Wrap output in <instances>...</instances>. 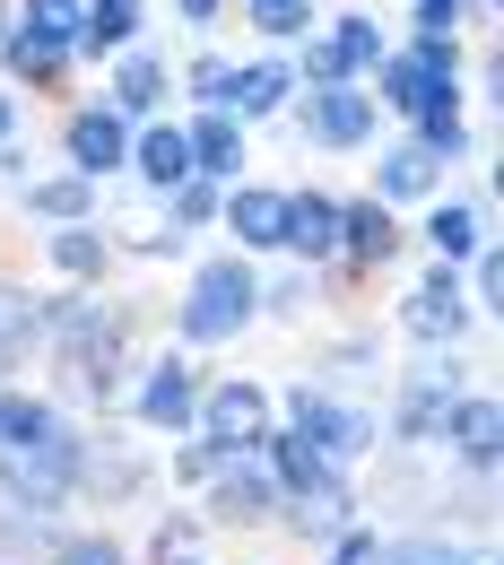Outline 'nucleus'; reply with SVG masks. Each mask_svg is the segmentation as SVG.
<instances>
[{"label": "nucleus", "mask_w": 504, "mask_h": 565, "mask_svg": "<svg viewBox=\"0 0 504 565\" xmlns=\"http://www.w3.org/2000/svg\"><path fill=\"white\" fill-rule=\"evenodd\" d=\"M296 78H313L304 96H322V87H348V71H340V53H331V35H304V71Z\"/></svg>", "instance_id": "36"}, {"label": "nucleus", "mask_w": 504, "mask_h": 565, "mask_svg": "<svg viewBox=\"0 0 504 565\" xmlns=\"http://www.w3.org/2000/svg\"><path fill=\"white\" fill-rule=\"evenodd\" d=\"M26 210L53 217V226H87V210H96V183H78V174H62V183H26Z\"/></svg>", "instance_id": "29"}, {"label": "nucleus", "mask_w": 504, "mask_h": 565, "mask_svg": "<svg viewBox=\"0 0 504 565\" xmlns=\"http://www.w3.org/2000/svg\"><path fill=\"white\" fill-rule=\"evenodd\" d=\"M383 87H365V96H383L392 114H435V105H461V44L452 35H418L409 53H383Z\"/></svg>", "instance_id": "3"}, {"label": "nucleus", "mask_w": 504, "mask_h": 565, "mask_svg": "<svg viewBox=\"0 0 504 565\" xmlns=\"http://www.w3.org/2000/svg\"><path fill=\"white\" fill-rule=\"evenodd\" d=\"M288 253H304V262L340 253V201L331 192H288Z\"/></svg>", "instance_id": "20"}, {"label": "nucleus", "mask_w": 504, "mask_h": 565, "mask_svg": "<svg viewBox=\"0 0 504 565\" xmlns=\"http://www.w3.org/2000/svg\"><path fill=\"white\" fill-rule=\"evenodd\" d=\"M443 435H452V452H461L479 479L496 470V401H487V392H461L452 418H443Z\"/></svg>", "instance_id": "21"}, {"label": "nucleus", "mask_w": 504, "mask_h": 565, "mask_svg": "<svg viewBox=\"0 0 504 565\" xmlns=\"http://www.w3.org/2000/svg\"><path fill=\"white\" fill-rule=\"evenodd\" d=\"M192 96H201L210 114H226V96H235V62H217V53H201V62H192Z\"/></svg>", "instance_id": "35"}, {"label": "nucleus", "mask_w": 504, "mask_h": 565, "mask_svg": "<svg viewBox=\"0 0 504 565\" xmlns=\"http://www.w3.org/2000/svg\"><path fill=\"white\" fill-rule=\"evenodd\" d=\"M288 96H296L288 62H235V96H226V114H235V122H261V114H279Z\"/></svg>", "instance_id": "22"}, {"label": "nucleus", "mask_w": 504, "mask_h": 565, "mask_svg": "<svg viewBox=\"0 0 504 565\" xmlns=\"http://www.w3.org/2000/svg\"><path fill=\"white\" fill-rule=\"evenodd\" d=\"M461 18H479V0H418V35H452Z\"/></svg>", "instance_id": "38"}, {"label": "nucleus", "mask_w": 504, "mask_h": 565, "mask_svg": "<svg viewBox=\"0 0 504 565\" xmlns=\"http://www.w3.org/2000/svg\"><path fill=\"white\" fill-rule=\"evenodd\" d=\"M244 18H253V35H270V44H304L313 0H244Z\"/></svg>", "instance_id": "32"}, {"label": "nucleus", "mask_w": 504, "mask_h": 565, "mask_svg": "<svg viewBox=\"0 0 504 565\" xmlns=\"http://www.w3.org/2000/svg\"><path fill=\"white\" fill-rule=\"evenodd\" d=\"M62 148H71V174H78V183H105V174L131 166V122L105 114V105H78L71 131H62Z\"/></svg>", "instance_id": "8"}, {"label": "nucleus", "mask_w": 504, "mask_h": 565, "mask_svg": "<svg viewBox=\"0 0 504 565\" xmlns=\"http://www.w3.org/2000/svg\"><path fill=\"white\" fill-rule=\"evenodd\" d=\"M174 9H183V26H217L226 18V0H174Z\"/></svg>", "instance_id": "40"}, {"label": "nucleus", "mask_w": 504, "mask_h": 565, "mask_svg": "<svg viewBox=\"0 0 504 565\" xmlns=\"http://www.w3.org/2000/svg\"><path fill=\"white\" fill-rule=\"evenodd\" d=\"M131 409H140L148 435H192V418H201V374H192V356H157L140 374V392H131Z\"/></svg>", "instance_id": "6"}, {"label": "nucleus", "mask_w": 504, "mask_h": 565, "mask_svg": "<svg viewBox=\"0 0 504 565\" xmlns=\"http://www.w3.org/2000/svg\"><path fill=\"white\" fill-rule=\"evenodd\" d=\"M443 192V157H427L418 140H392L374 157V201L383 210H400V201H435Z\"/></svg>", "instance_id": "12"}, {"label": "nucleus", "mask_w": 504, "mask_h": 565, "mask_svg": "<svg viewBox=\"0 0 504 565\" xmlns=\"http://www.w3.org/2000/svg\"><path fill=\"white\" fill-rule=\"evenodd\" d=\"M62 409L53 401H35V392H0V452H18V444H44V435H62Z\"/></svg>", "instance_id": "25"}, {"label": "nucleus", "mask_w": 504, "mask_h": 565, "mask_svg": "<svg viewBox=\"0 0 504 565\" xmlns=\"http://www.w3.org/2000/svg\"><path fill=\"white\" fill-rule=\"evenodd\" d=\"M261 322V279L244 270V253H210L201 270H192V296L174 305V331L192 340V349H217V340H235V331H253Z\"/></svg>", "instance_id": "1"}, {"label": "nucleus", "mask_w": 504, "mask_h": 565, "mask_svg": "<svg viewBox=\"0 0 504 565\" xmlns=\"http://www.w3.org/2000/svg\"><path fill=\"white\" fill-rule=\"evenodd\" d=\"M261 452H270V488H288V495H331V488H348V479H340L313 444H296V435H270Z\"/></svg>", "instance_id": "19"}, {"label": "nucleus", "mask_w": 504, "mask_h": 565, "mask_svg": "<svg viewBox=\"0 0 504 565\" xmlns=\"http://www.w3.org/2000/svg\"><path fill=\"white\" fill-rule=\"evenodd\" d=\"M148 565H210V522L201 513H165L148 531Z\"/></svg>", "instance_id": "26"}, {"label": "nucleus", "mask_w": 504, "mask_h": 565, "mask_svg": "<svg viewBox=\"0 0 504 565\" xmlns=\"http://www.w3.org/2000/svg\"><path fill=\"white\" fill-rule=\"evenodd\" d=\"M53 565H131V557H122V540H105V531H71V540L53 548Z\"/></svg>", "instance_id": "34"}, {"label": "nucleus", "mask_w": 504, "mask_h": 565, "mask_svg": "<svg viewBox=\"0 0 504 565\" xmlns=\"http://www.w3.org/2000/svg\"><path fill=\"white\" fill-rule=\"evenodd\" d=\"M452 401H461V374H452V356L418 365V374L400 383V409H392V435H400V444H435V435H443V418H452Z\"/></svg>", "instance_id": "9"}, {"label": "nucleus", "mask_w": 504, "mask_h": 565, "mask_svg": "<svg viewBox=\"0 0 504 565\" xmlns=\"http://www.w3.org/2000/svg\"><path fill=\"white\" fill-rule=\"evenodd\" d=\"M18 140V105H9V96H0V148Z\"/></svg>", "instance_id": "42"}, {"label": "nucleus", "mask_w": 504, "mask_h": 565, "mask_svg": "<svg viewBox=\"0 0 504 565\" xmlns=\"http://www.w3.org/2000/svg\"><path fill=\"white\" fill-rule=\"evenodd\" d=\"M418 235L435 244V270H452V262L487 253V201H435Z\"/></svg>", "instance_id": "15"}, {"label": "nucleus", "mask_w": 504, "mask_h": 565, "mask_svg": "<svg viewBox=\"0 0 504 565\" xmlns=\"http://www.w3.org/2000/svg\"><path fill=\"white\" fill-rule=\"evenodd\" d=\"M374 565H487V557H470L435 531H409V540H374Z\"/></svg>", "instance_id": "31"}, {"label": "nucleus", "mask_w": 504, "mask_h": 565, "mask_svg": "<svg viewBox=\"0 0 504 565\" xmlns=\"http://www.w3.org/2000/svg\"><path fill=\"white\" fill-rule=\"evenodd\" d=\"M0 44H9V0H0Z\"/></svg>", "instance_id": "43"}, {"label": "nucleus", "mask_w": 504, "mask_h": 565, "mask_svg": "<svg viewBox=\"0 0 504 565\" xmlns=\"http://www.w3.org/2000/svg\"><path fill=\"white\" fill-rule=\"evenodd\" d=\"M87 479V435H44V444H18V452H0V495L18 504V513H62Z\"/></svg>", "instance_id": "2"}, {"label": "nucleus", "mask_w": 504, "mask_h": 565, "mask_svg": "<svg viewBox=\"0 0 504 565\" xmlns=\"http://www.w3.org/2000/svg\"><path fill=\"white\" fill-rule=\"evenodd\" d=\"M217 201H226V192H217V183H201V174H192L183 192H165V210L183 217V226H210V217H217Z\"/></svg>", "instance_id": "37"}, {"label": "nucleus", "mask_w": 504, "mask_h": 565, "mask_svg": "<svg viewBox=\"0 0 504 565\" xmlns=\"http://www.w3.org/2000/svg\"><path fill=\"white\" fill-rule=\"evenodd\" d=\"M0 62H9V71L26 78V87H53V78L71 71V44H62V35H35V26H9Z\"/></svg>", "instance_id": "24"}, {"label": "nucleus", "mask_w": 504, "mask_h": 565, "mask_svg": "<svg viewBox=\"0 0 504 565\" xmlns=\"http://www.w3.org/2000/svg\"><path fill=\"white\" fill-rule=\"evenodd\" d=\"M496 287H504V262H496V253H470V313H487Z\"/></svg>", "instance_id": "39"}, {"label": "nucleus", "mask_w": 504, "mask_h": 565, "mask_svg": "<svg viewBox=\"0 0 504 565\" xmlns=\"http://www.w3.org/2000/svg\"><path fill=\"white\" fill-rule=\"evenodd\" d=\"M288 418H296L288 435H296V444H313V452H322L331 470H348V461H357L365 444H374V418H365V409L331 401V392H304V383L288 392Z\"/></svg>", "instance_id": "5"}, {"label": "nucleus", "mask_w": 504, "mask_h": 565, "mask_svg": "<svg viewBox=\"0 0 504 565\" xmlns=\"http://www.w3.org/2000/svg\"><path fill=\"white\" fill-rule=\"evenodd\" d=\"M400 331L418 340V349H452L461 331H470V296L452 270H427V279L409 287V305H400Z\"/></svg>", "instance_id": "7"}, {"label": "nucleus", "mask_w": 504, "mask_h": 565, "mask_svg": "<svg viewBox=\"0 0 504 565\" xmlns=\"http://www.w3.org/2000/svg\"><path fill=\"white\" fill-rule=\"evenodd\" d=\"M192 426H201V452H210V461H253V452L279 435V426H270V392H261V383H210Z\"/></svg>", "instance_id": "4"}, {"label": "nucleus", "mask_w": 504, "mask_h": 565, "mask_svg": "<svg viewBox=\"0 0 504 565\" xmlns=\"http://www.w3.org/2000/svg\"><path fill=\"white\" fill-rule=\"evenodd\" d=\"M87 18H140V0H78Z\"/></svg>", "instance_id": "41"}, {"label": "nucleus", "mask_w": 504, "mask_h": 565, "mask_svg": "<svg viewBox=\"0 0 504 565\" xmlns=\"http://www.w3.org/2000/svg\"><path fill=\"white\" fill-rule=\"evenodd\" d=\"M183 148H192V174L226 192V183H235V166H244V122H235V114H201V122L183 131Z\"/></svg>", "instance_id": "18"}, {"label": "nucleus", "mask_w": 504, "mask_h": 565, "mask_svg": "<svg viewBox=\"0 0 504 565\" xmlns=\"http://www.w3.org/2000/svg\"><path fill=\"white\" fill-rule=\"evenodd\" d=\"M331 53H340V71L357 78V71H383V53H392V44H383V26H374V18L348 9V18L331 26Z\"/></svg>", "instance_id": "30"}, {"label": "nucleus", "mask_w": 504, "mask_h": 565, "mask_svg": "<svg viewBox=\"0 0 504 565\" xmlns=\"http://www.w3.org/2000/svg\"><path fill=\"white\" fill-rule=\"evenodd\" d=\"M210 504H217V522H270L279 488H270V470H253V461H217L210 470Z\"/></svg>", "instance_id": "17"}, {"label": "nucleus", "mask_w": 504, "mask_h": 565, "mask_svg": "<svg viewBox=\"0 0 504 565\" xmlns=\"http://www.w3.org/2000/svg\"><path fill=\"white\" fill-rule=\"evenodd\" d=\"M131 44H140V18H87V9H78L71 53H87V62H122Z\"/></svg>", "instance_id": "28"}, {"label": "nucleus", "mask_w": 504, "mask_h": 565, "mask_svg": "<svg viewBox=\"0 0 504 565\" xmlns=\"http://www.w3.org/2000/svg\"><path fill=\"white\" fill-rule=\"evenodd\" d=\"M165 87H174V71H165V53H148V44H131V53L114 62V96H105V114H122V122H148V114L165 105Z\"/></svg>", "instance_id": "14"}, {"label": "nucleus", "mask_w": 504, "mask_h": 565, "mask_svg": "<svg viewBox=\"0 0 504 565\" xmlns=\"http://www.w3.org/2000/svg\"><path fill=\"white\" fill-rule=\"evenodd\" d=\"M479 18H496V0H479Z\"/></svg>", "instance_id": "44"}, {"label": "nucleus", "mask_w": 504, "mask_h": 565, "mask_svg": "<svg viewBox=\"0 0 504 565\" xmlns=\"http://www.w3.org/2000/svg\"><path fill=\"white\" fill-rule=\"evenodd\" d=\"M400 244H409L400 210H383V201H340V253H348V262L383 270V262H392Z\"/></svg>", "instance_id": "13"}, {"label": "nucleus", "mask_w": 504, "mask_h": 565, "mask_svg": "<svg viewBox=\"0 0 504 565\" xmlns=\"http://www.w3.org/2000/svg\"><path fill=\"white\" fill-rule=\"evenodd\" d=\"M44 253H53V270H62V279H96V270L114 262V244H105L96 226H53V244H44Z\"/></svg>", "instance_id": "27"}, {"label": "nucleus", "mask_w": 504, "mask_h": 565, "mask_svg": "<svg viewBox=\"0 0 504 565\" xmlns=\"http://www.w3.org/2000/svg\"><path fill=\"white\" fill-rule=\"evenodd\" d=\"M44 340V305L26 296V287H9L0 279V392H9V374L26 365V349Z\"/></svg>", "instance_id": "23"}, {"label": "nucleus", "mask_w": 504, "mask_h": 565, "mask_svg": "<svg viewBox=\"0 0 504 565\" xmlns=\"http://www.w3.org/2000/svg\"><path fill=\"white\" fill-rule=\"evenodd\" d=\"M131 174H140L148 192H183V183H192V148H183V131H174V122L131 131Z\"/></svg>", "instance_id": "16"}, {"label": "nucleus", "mask_w": 504, "mask_h": 565, "mask_svg": "<svg viewBox=\"0 0 504 565\" xmlns=\"http://www.w3.org/2000/svg\"><path fill=\"white\" fill-rule=\"evenodd\" d=\"M304 140L313 148H365L374 140V96H365V87H322V96H304Z\"/></svg>", "instance_id": "11"}, {"label": "nucleus", "mask_w": 504, "mask_h": 565, "mask_svg": "<svg viewBox=\"0 0 504 565\" xmlns=\"http://www.w3.org/2000/svg\"><path fill=\"white\" fill-rule=\"evenodd\" d=\"M217 226H235L244 253H279V244H288V192H270V183H226Z\"/></svg>", "instance_id": "10"}, {"label": "nucleus", "mask_w": 504, "mask_h": 565, "mask_svg": "<svg viewBox=\"0 0 504 565\" xmlns=\"http://www.w3.org/2000/svg\"><path fill=\"white\" fill-rule=\"evenodd\" d=\"M9 18H18V26H35V35H62V44H71V26H78V0H18Z\"/></svg>", "instance_id": "33"}]
</instances>
